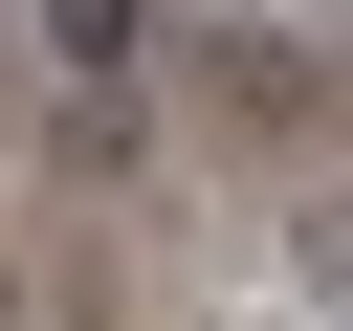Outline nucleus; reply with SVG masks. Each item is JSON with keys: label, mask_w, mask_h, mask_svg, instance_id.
Listing matches in <instances>:
<instances>
[{"label": "nucleus", "mask_w": 353, "mask_h": 331, "mask_svg": "<svg viewBox=\"0 0 353 331\" xmlns=\"http://www.w3.org/2000/svg\"><path fill=\"white\" fill-rule=\"evenodd\" d=\"M132 44H154V0H44V66H66V88H110Z\"/></svg>", "instance_id": "1"}]
</instances>
